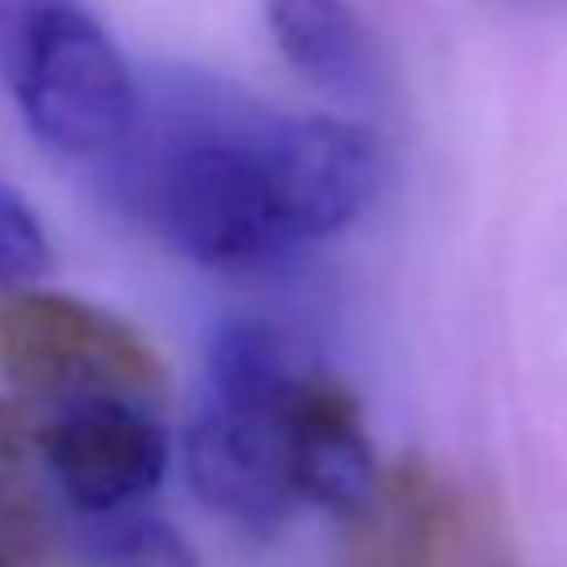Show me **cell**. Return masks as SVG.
I'll list each match as a JSON object with an SVG mask.
<instances>
[{"label": "cell", "instance_id": "cell-1", "mask_svg": "<svg viewBox=\"0 0 567 567\" xmlns=\"http://www.w3.org/2000/svg\"><path fill=\"white\" fill-rule=\"evenodd\" d=\"M128 208L182 257L213 270H261L350 226L377 190L363 128L328 115H279L195 89L137 106L106 159Z\"/></svg>", "mask_w": 567, "mask_h": 567}, {"label": "cell", "instance_id": "cell-2", "mask_svg": "<svg viewBox=\"0 0 567 567\" xmlns=\"http://www.w3.org/2000/svg\"><path fill=\"white\" fill-rule=\"evenodd\" d=\"M306 368L270 323L235 319L213 337L208 385L186 430V470L199 501L248 532H275L297 505L284 416Z\"/></svg>", "mask_w": 567, "mask_h": 567}, {"label": "cell", "instance_id": "cell-3", "mask_svg": "<svg viewBox=\"0 0 567 567\" xmlns=\"http://www.w3.org/2000/svg\"><path fill=\"white\" fill-rule=\"evenodd\" d=\"M0 66L44 146L111 159L128 142L142 93L111 35L75 0H31L0 40Z\"/></svg>", "mask_w": 567, "mask_h": 567}, {"label": "cell", "instance_id": "cell-4", "mask_svg": "<svg viewBox=\"0 0 567 567\" xmlns=\"http://www.w3.org/2000/svg\"><path fill=\"white\" fill-rule=\"evenodd\" d=\"M0 372L53 408L115 399L151 408L164 363L124 319L58 292H0Z\"/></svg>", "mask_w": 567, "mask_h": 567}, {"label": "cell", "instance_id": "cell-5", "mask_svg": "<svg viewBox=\"0 0 567 567\" xmlns=\"http://www.w3.org/2000/svg\"><path fill=\"white\" fill-rule=\"evenodd\" d=\"M40 465L75 514H111L137 505L164 478L168 439L151 408L71 403L40 425Z\"/></svg>", "mask_w": 567, "mask_h": 567}, {"label": "cell", "instance_id": "cell-6", "mask_svg": "<svg viewBox=\"0 0 567 567\" xmlns=\"http://www.w3.org/2000/svg\"><path fill=\"white\" fill-rule=\"evenodd\" d=\"M284 439L297 501L359 523L377 496L381 474L354 394L319 368H306L288 399Z\"/></svg>", "mask_w": 567, "mask_h": 567}, {"label": "cell", "instance_id": "cell-7", "mask_svg": "<svg viewBox=\"0 0 567 567\" xmlns=\"http://www.w3.org/2000/svg\"><path fill=\"white\" fill-rule=\"evenodd\" d=\"M266 22L288 66L315 89L332 97L377 93V44L350 0H266Z\"/></svg>", "mask_w": 567, "mask_h": 567}, {"label": "cell", "instance_id": "cell-8", "mask_svg": "<svg viewBox=\"0 0 567 567\" xmlns=\"http://www.w3.org/2000/svg\"><path fill=\"white\" fill-rule=\"evenodd\" d=\"M71 554L84 567H199L186 536L137 505L111 514H80Z\"/></svg>", "mask_w": 567, "mask_h": 567}, {"label": "cell", "instance_id": "cell-9", "mask_svg": "<svg viewBox=\"0 0 567 567\" xmlns=\"http://www.w3.org/2000/svg\"><path fill=\"white\" fill-rule=\"evenodd\" d=\"M40 425L22 403L0 399V532L9 540H35L44 509L35 496Z\"/></svg>", "mask_w": 567, "mask_h": 567}, {"label": "cell", "instance_id": "cell-10", "mask_svg": "<svg viewBox=\"0 0 567 567\" xmlns=\"http://www.w3.org/2000/svg\"><path fill=\"white\" fill-rule=\"evenodd\" d=\"M49 270V239L35 213L0 186V292H18Z\"/></svg>", "mask_w": 567, "mask_h": 567}]
</instances>
